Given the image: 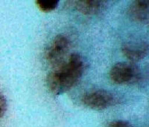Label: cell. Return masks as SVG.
Segmentation results:
<instances>
[{
    "mask_svg": "<svg viewBox=\"0 0 149 127\" xmlns=\"http://www.w3.org/2000/svg\"><path fill=\"white\" fill-rule=\"evenodd\" d=\"M84 70V64L81 57L78 54H70L48 75V88L55 95L65 93L79 81Z\"/></svg>",
    "mask_w": 149,
    "mask_h": 127,
    "instance_id": "obj_1",
    "label": "cell"
},
{
    "mask_svg": "<svg viewBox=\"0 0 149 127\" xmlns=\"http://www.w3.org/2000/svg\"><path fill=\"white\" fill-rule=\"evenodd\" d=\"M140 77L139 68L131 62L116 63L110 71V79L117 84H132L136 83Z\"/></svg>",
    "mask_w": 149,
    "mask_h": 127,
    "instance_id": "obj_2",
    "label": "cell"
},
{
    "mask_svg": "<svg viewBox=\"0 0 149 127\" xmlns=\"http://www.w3.org/2000/svg\"><path fill=\"white\" fill-rule=\"evenodd\" d=\"M70 42L66 37L58 35L52 39L45 51L46 61L56 67L66 59V55L69 51Z\"/></svg>",
    "mask_w": 149,
    "mask_h": 127,
    "instance_id": "obj_3",
    "label": "cell"
},
{
    "mask_svg": "<svg viewBox=\"0 0 149 127\" xmlns=\"http://www.w3.org/2000/svg\"><path fill=\"white\" fill-rule=\"evenodd\" d=\"M82 103L91 109L103 110L113 105L115 97L113 94L106 90H95L84 95Z\"/></svg>",
    "mask_w": 149,
    "mask_h": 127,
    "instance_id": "obj_4",
    "label": "cell"
},
{
    "mask_svg": "<svg viewBox=\"0 0 149 127\" xmlns=\"http://www.w3.org/2000/svg\"><path fill=\"white\" fill-rule=\"evenodd\" d=\"M122 51L131 63L140 61L147 56L148 44L145 41L127 42L122 46Z\"/></svg>",
    "mask_w": 149,
    "mask_h": 127,
    "instance_id": "obj_5",
    "label": "cell"
},
{
    "mask_svg": "<svg viewBox=\"0 0 149 127\" xmlns=\"http://www.w3.org/2000/svg\"><path fill=\"white\" fill-rule=\"evenodd\" d=\"M128 14L133 20L139 22H146L148 20V2L135 1L129 6Z\"/></svg>",
    "mask_w": 149,
    "mask_h": 127,
    "instance_id": "obj_6",
    "label": "cell"
},
{
    "mask_svg": "<svg viewBox=\"0 0 149 127\" xmlns=\"http://www.w3.org/2000/svg\"><path fill=\"white\" fill-rule=\"evenodd\" d=\"M103 2L101 1H93V0H82L74 2L75 8L79 12L86 15L97 14L102 8Z\"/></svg>",
    "mask_w": 149,
    "mask_h": 127,
    "instance_id": "obj_7",
    "label": "cell"
},
{
    "mask_svg": "<svg viewBox=\"0 0 149 127\" xmlns=\"http://www.w3.org/2000/svg\"><path fill=\"white\" fill-rule=\"evenodd\" d=\"M58 3H59V2L56 1V0H52V1H49V0H47V1L39 0V1L36 2L37 7L43 12L52 11L54 9L57 8Z\"/></svg>",
    "mask_w": 149,
    "mask_h": 127,
    "instance_id": "obj_8",
    "label": "cell"
},
{
    "mask_svg": "<svg viewBox=\"0 0 149 127\" xmlns=\"http://www.w3.org/2000/svg\"><path fill=\"white\" fill-rule=\"evenodd\" d=\"M7 100L5 98V95L0 92V118L4 117L5 112L7 111Z\"/></svg>",
    "mask_w": 149,
    "mask_h": 127,
    "instance_id": "obj_9",
    "label": "cell"
},
{
    "mask_svg": "<svg viewBox=\"0 0 149 127\" xmlns=\"http://www.w3.org/2000/svg\"><path fill=\"white\" fill-rule=\"evenodd\" d=\"M107 127H133V126L125 120H115L110 123Z\"/></svg>",
    "mask_w": 149,
    "mask_h": 127,
    "instance_id": "obj_10",
    "label": "cell"
}]
</instances>
